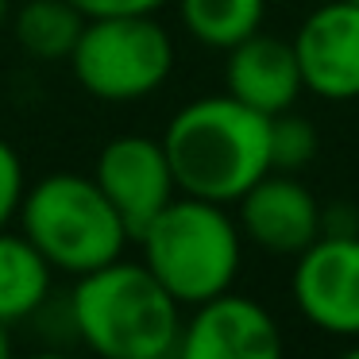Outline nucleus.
Returning a JSON list of instances; mask_svg holds the SVG:
<instances>
[{
	"mask_svg": "<svg viewBox=\"0 0 359 359\" xmlns=\"http://www.w3.org/2000/svg\"><path fill=\"white\" fill-rule=\"evenodd\" d=\"M163 147L182 194L236 205L271 170V116L232 93L201 97L174 112Z\"/></svg>",
	"mask_w": 359,
	"mask_h": 359,
	"instance_id": "obj_1",
	"label": "nucleus"
},
{
	"mask_svg": "<svg viewBox=\"0 0 359 359\" xmlns=\"http://www.w3.org/2000/svg\"><path fill=\"white\" fill-rule=\"evenodd\" d=\"M70 320L86 348L104 359H166L182 336V305L147 266L124 255L78 274Z\"/></svg>",
	"mask_w": 359,
	"mask_h": 359,
	"instance_id": "obj_2",
	"label": "nucleus"
},
{
	"mask_svg": "<svg viewBox=\"0 0 359 359\" xmlns=\"http://www.w3.org/2000/svg\"><path fill=\"white\" fill-rule=\"evenodd\" d=\"M140 263L170 290L178 305H201L232 290L240 274V224L224 205L205 197H174L140 236Z\"/></svg>",
	"mask_w": 359,
	"mask_h": 359,
	"instance_id": "obj_3",
	"label": "nucleus"
},
{
	"mask_svg": "<svg viewBox=\"0 0 359 359\" xmlns=\"http://www.w3.org/2000/svg\"><path fill=\"white\" fill-rule=\"evenodd\" d=\"M16 220L20 232L50 263V271L74 274V278L120 259L132 243L128 224L101 194L93 174L58 170L39 178L24 189Z\"/></svg>",
	"mask_w": 359,
	"mask_h": 359,
	"instance_id": "obj_4",
	"label": "nucleus"
},
{
	"mask_svg": "<svg viewBox=\"0 0 359 359\" xmlns=\"http://www.w3.org/2000/svg\"><path fill=\"white\" fill-rule=\"evenodd\" d=\"M66 62L89 97L124 104L163 89L174 70V43L155 16H97L86 20Z\"/></svg>",
	"mask_w": 359,
	"mask_h": 359,
	"instance_id": "obj_5",
	"label": "nucleus"
},
{
	"mask_svg": "<svg viewBox=\"0 0 359 359\" xmlns=\"http://www.w3.org/2000/svg\"><path fill=\"white\" fill-rule=\"evenodd\" d=\"M290 286L309 325L332 336H359V232H320L297 255Z\"/></svg>",
	"mask_w": 359,
	"mask_h": 359,
	"instance_id": "obj_6",
	"label": "nucleus"
},
{
	"mask_svg": "<svg viewBox=\"0 0 359 359\" xmlns=\"http://www.w3.org/2000/svg\"><path fill=\"white\" fill-rule=\"evenodd\" d=\"M93 182L112 201V209L120 212L132 240L178 197V182H174L166 147L163 140H151V135L109 140L97 155Z\"/></svg>",
	"mask_w": 359,
	"mask_h": 359,
	"instance_id": "obj_7",
	"label": "nucleus"
},
{
	"mask_svg": "<svg viewBox=\"0 0 359 359\" xmlns=\"http://www.w3.org/2000/svg\"><path fill=\"white\" fill-rule=\"evenodd\" d=\"M178 355L186 359H278V320L243 294H224L194 305V317L182 320Z\"/></svg>",
	"mask_w": 359,
	"mask_h": 359,
	"instance_id": "obj_8",
	"label": "nucleus"
},
{
	"mask_svg": "<svg viewBox=\"0 0 359 359\" xmlns=\"http://www.w3.org/2000/svg\"><path fill=\"white\" fill-rule=\"evenodd\" d=\"M302 86L320 101L359 97V4L332 0L305 16L294 39Z\"/></svg>",
	"mask_w": 359,
	"mask_h": 359,
	"instance_id": "obj_9",
	"label": "nucleus"
},
{
	"mask_svg": "<svg viewBox=\"0 0 359 359\" xmlns=\"http://www.w3.org/2000/svg\"><path fill=\"white\" fill-rule=\"evenodd\" d=\"M240 236L271 255H302L320 236V205L297 178L266 170L240 197Z\"/></svg>",
	"mask_w": 359,
	"mask_h": 359,
	"instance_id": "obj_10",
	"label": "nucleus"
},
{
	"mask_svg": "<svg viewBox=\"0 0 359 359\" xmlns=\"http://www.w3.org/2000/svg\"><path fill=\"white\" fill-rule=\"evenodd\" d=\"M224 81L236 101L251 104L255 112H266V116L290 112V104L305 89L294 43L274 39V35H259V32L228 50Z\"/></svg>",
	"mask_w": 359,
	"mask_h": 359,
	"instance_id": "obj_11",
	"label": "nucleus"
},
{
	"mask_svg": "<svg viewBox=\"0 0 359 359\" xmlns=\"http://www.w3.org/2000/svg\"><path fill=\"white\" fill-rule=\"evenodd\" d=\"M50 263L35 251V243L24 232L0 228V320L16 325L43 309L50 294Z\"/></svg>",
	"mask_w": 359,
	"mask_h": 359,
	"instance_id": "obj_12",
	"label": "nucleus"
},
{
	"mask_svg": "<svg viewBox=\"0 0 359 359\" xmlns=\"http://www.w3.org/2000/svg\"><path fill=\"white\" fill-rule=\"evenodd\" d=\"M86 16L70 0H27L16 16V43L39 62H66L78 47Z\"/></svg>",
	"mask_w": 359,
	"mask_h": 359,
	"instance_id": "obj_13",
	"label": "nucleus"
},
{
	"mask_svg": "<svg viewBox=\"0 0 359 359\" xmlns=\"http://www.w3.org/2000/svg\"><path fill=\"white\" fill-rule=\"evenodd\" d=\"M182 24L197 43L212 50H232L259 32L266 0H178Z\"/></svg>",
	"mask_w": 359,
	"mask_h": 359,
	"instance_id": "obj_14",
	"label": "nucleus"
},
{
	"mask_svg": "<svg viewBox=\"0 0 359 359\" xmlns=\"http://www.w3.org/2000/svg\"><path fill=\"white\" fill-rule=\"evenodd\" d=\"M317 155V132L305 116H271V170H297Z\"/></svg>",
	"mask_w": 359,
	"mask_h": 359,
	"instance_id": "obj_15",
	"label": "nucleus"
},
{
	"mask_svg": "<svg viewBox=\"0 0 359 359\" xmlns=\"http://www.w3.org/2000/svg\"><path fill=\"white\" fill-rule=\"evenodd\" d=\"M24 163H20L16 147L8 140H0V228H8L20 212V201H24Z\"/></svg>",
	"mask_w": 359,
	"mask_h": 359,
	"instance_id": "obj_16",
	"label": "nucleus"
},
{
	"mask_svg": "<svg viewBox=\"0 0 359 359\" xmlns=\"http://www.w3.org/2000/svg\"><path fill=\"white\" fill-rule=\"evenodd\" d=\"M86 20L97 16H155L166 0H70Z\"/></svg>",
	"mask_w": 359,
	"mask_h": 359,
	"instance_id": "obj_17",
	"label": "nucleus"
},
{
	"mask_svg": "<svg viewBox=\"0 0 359 359\" xmlns=\"http://www.w3.org/2000/svg\"><path fill=\"white\" fill-rule=\"evenodd\" d=\"M8 351H12V340H8V325L0 320V359L8 355Z\"/></svg>",
	"mask_w": 359,
	"mask_h": 359,
	"instance_id": "obj_18",
	"label": "nucleus"
},
{
	"mask_svg": "<svg viewBox=\"0 0 359 359\" xmlns=\"http://www.w3.org/2000/svg\"><path fill=\"white\" fill-rule=\"evenodd\" d=\"M8 20V0H0V24Z\"/></svg>",
	"mask_w": 359,
	"mask_h": 359,
	"instance_id": "obj_19",
	"label": "nucleus"
},
{
	"mask_svg": "<svg viewBox=\"0 0 359 359\" xmlns=\"http://www.w3.org/2000/svg\"><path fill=\"white\" fill-rule=\"evenodd\" d=\"M351 359H359V344H355V348H351Z\"/></svg>",
	"mask_w": 359,
	"mask_h": 359,
	"instance_id": "obj_20",
	"label": "nucleus"
},
{
	"mask_svg": "<svg viewBox=\"0 0 359 359\" xmlns=\"http://www.w3.org/2000/svg\"><path fill=\"white\" fill-rule=\"evenodd\" d=\"M355 4H359V0H355Z\"/></svg>",
	"mask_w": 359,
	"mask_h": 359,
	"instance_id": "obj_21",
	"label": "nucleus"
}]
</instances>
